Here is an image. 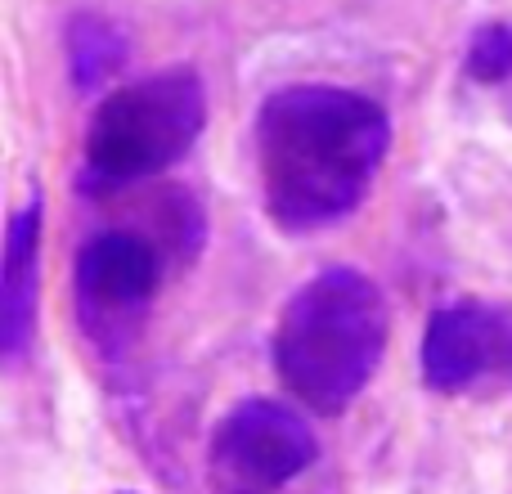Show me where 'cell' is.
Returning <instances> with one entry per match:
<instances>
[{
    "label": "cell",
    "mask_w": 512,
    "mask_h": 494,
    "mask_svg": "<svg viewBox=\"0 0 512 494\" xmlns=\"http://www.w3.org/2000/svg\"><path fill=\"white\" fill-rule=\"evenodd\" d=\"M391 149V117L360 90L283 86L256 113L265 212L288 234L333 225L364 203Z\"/></svg>",
    "instance_id": "obj_1"
},
{
    "label": "cell",
    "mask_w": 512,
    "mask_h": 494,
    "mask_svg": "<svg viewBox=\"0 0 512 494\" xmlns=\"http://www.w3.org/2000/svg\"><path fill=\"white\" fill-rule=\"evenodd\" d=\"M387 297L355 265H328L288 297L274 328V373L315 414H342L387 351Z\"/></svg>",
    "instance_id": "obj_2"
},
{
    "label": "cell",
    "mask_w": 512,
    "mask_h": 494,
    "mask_svg": "<svg viewBox=\"0 0 512 494\" xmlns=\"http://www.w3.org/2000/svg\"><path fill=\"white\" fill-rule=\"evenodd\" d=\"M207 126V90L194 68H162L95 108L86 167L99 185H135L176 167Z\"/></svg>",
    "instance_id": "obj_3"
},
{
    "label": "cell",
    "mask_w": 512,
    "mask_h": 494,
    "mask_svg": "<svg viewBox=\"0 0 512 494\" xmlns=\"http://www.w3.org/2000/svg\"><path fill=\"white\" fill-rule=\"evenodd\" d=\"M72 279H77L81 328L108 360H117L131 346L135 328H140L144 310H149L153 292H158L162 279L158 252L140 234L104 230L81 243Z\"/></svg>",
    "instance_id": "obj_4"
},
{
    "label": "cell",
    "mask_w": 512,
    "mask_h": 494,
    "mask_svg": "<svg viewBox=\"0 0 512 494\" xmlns=\"http://www.w3.org/2000/svg\"><path fill=\"white\" fill-rule=\"evenodd\" d=\"M310 463L315 432L283 400H239L212 432V477L225 494H274Z\"/></svg>",
    "instance_id": "obj_5"
},
{
    "label": "cell",
    "mask_w": 512,
    "mask_h": 494,
    "mask_svg": "<svg viewBox=\"0 0 512 494\" xmlns=\"http://www.w3.org/2000/svg\"><path fill=\"white\" fill-rule=\"evenodd\" d=\"M423 382L432 391H468L490 369L512 378V310L454 301L441 306L423 328Z\"/></svg>",
    "instance_id": "obj_6"
},
{
    "label": "cell",
    "mask_w": 512,
    "mask_h": 494,
    "mask_svg": "<svg viewBox=\"0 0 512 494\" xmlns=\"http://www.w3.org/2000/svg\"><path fill=\"white\" fill-rule=\"evenodd\" d=\"M36 292H41V198L9 216L5 265H0V355L18 364L36 328Z\"/></svg>",
    "instance_id": "obj_7"
},
{
    "label": "cell",
    "mask_w": 512,
    "mask_h": 494,
    "mask_svg": "<svg viewBox=\"0 0 512 494\" xmlns=\"http://www.w3.org/2000/svg\"><path fill=\"white\" fill-rule=\"evenodd\" d=\"M72 77L81 90H95L104 77H113L126 59V36L104 18H77L72 23Z\"/></svg>",
    "instance_id": "obj_8"
},
{
    "label": "cell",
    "mask_w": 512,
    "mask_h": 494,
    "mask_svg": "<svg viewBox=\"0 0 512 494\" xmlns=\"http://www.w3.org/2000/svg\"><path fill=\"white\" fill-rule=\"evenodd\" d=\"M468 72L486 86H499V81L512 77V23L477 27V36L468 45Z\"/></svg>",
    "instance_id": "obj_9"
}]
</instances>
